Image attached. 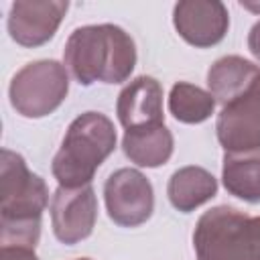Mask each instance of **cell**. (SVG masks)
Returning a JSON list of instances; mask_svg holds the SVG:
<instances>
[{
    "label": "cell",
    "instance_id": "cell-1",
    "mask_svg": "<svg viewBox=\"0 0 260 260\" xmlns=\"http://www.w3.org/2000/svg\"><path fill=\"white\" fill-rule=\"evenodd\" d=\"M49 203L43 177L28 171L24 158L8 148L0 156V242L2 246L37 248L41 217Z\"/></svg>",
    "mask_w": 260,
    "mask_h": 260
},
{
    "label": "cell",
    "instance_id": "cell-2",
    "mask_svg": "<svg viewBox=\"0 0 260 260\" xmlns=\"http://www.w3.org/2000/svg\"><path fill=\"white\" fill-rule=\"evenodd\" d=\"M63 61L81 85L122 83L136 67V45L118 24H85L69 35Z\"/></svg>",
    "mask_w": 260,
    "mask_h": 260
},
{
    "label": "cell",
    "instance_id": "cell-3",
    "mask_svg": "<svg viewBox=\"0 0 260 260\" xmlns=\"http://www.w3.org/2000/svg\"><path fill=\"white\" fill-rule=\"evenodd\" d=\"M114 122L102 112H83L67 128L61 148L53 156V177L59 187L91 185L95 171L116 150Z\"/></svg>",
    "mask_w": 260,
    "mask_h": 260
},
{
    "label": "cell",
    "instance_id": "cell-4",
    "mask_svg": "<svg viewBox=\"0 0 260 260\" xmlns=\"http://www.w3.org/2000/svg\"><path fill=\"white\" fill-rule=\"evenodd\" d=\"M193 248L197 260H260V215L215 205L197 219Z\"/></svg>",
    "mask_w": 260,
    "mask_h": 260
},
{
    "label": "cell",
    "instance_id": "cell-5",
    "mask_svg": "<svg viewBox=\"0 0 260 260\" xmlns=\"http://www.w3.org/2000/svg\"><path fill=\"white\" fill-rule=\"evenodd\" d=\"M69 93L67 67L55 59L26 63L10 81L8 100L16 114L24 118H45L53 114Z\"/></svg>",
    "mask_w": 260,
    "mask_h": 260
},
{
    "label": "cell",
    "instance_id": "cell-6",
    "mask_svg": "<svg viewBox=\"0 0 260 260\" xmlns=\"http://www.w3.org/2000/svg\"><path fill=\"white\" fill-rule=\"evenodd\" d=\"M104 201L110 219L122 228H136L150 219L154 211L152 183L138 169H118L104 185Z\"/></svg>",
    "mask_w": 260,
    "mask_h": 260
},
{
    "label": "cell",
    "instance_id": "cell-7",
    "mask_svg": "<svg viewBox=\"0 0 260 260\" xmlns=\"http://www.w3.org/2000/svg\"><path fill=\"white\" fill-rule=\"evenodd\" d=\"M215 134L225 152L260 148V75L244 93L221 106Z\"/></svg>",
    "mask_w": 260,
    "mask_h": 260
},
{
    "label": "cell",
    "instance_id": "cell-8",
    "mask_svg": "<svg viewBox=\"0 0 260 260\" xmlns=\"http://www.w3.org/2000/svg\"><path fill=\"white\" fill-rule=\"evenodd\" d=\"M98 219V199L91 185L67 189L57 187L51 199V225L55 238L73 246L89 238Z\"/></svg>",
    "mask_w": 260,
    "mask_h": 260
},
{
    "label": "cell",
    "instance_id": "cell-9",
    "mask_svg": "<svg viewBox=\"0 0 260 260\" xmlns=\"http://www.w3.org/2000/svg\"><path fill=\"white\" fill-rule=\"evenodd\" d=\"M69 8L67 0H16L8 12V32L10 39L20 47H41L49 43L65 12Z\"/></svg>",
    "mask_w": 260,
    "mask_h": 260
},
{
    "label": "cell",
    "instance_id": "cell-10",
    "mask_svg": "<svg viewBox=\"0 0 260 260\" xmlns=\"http://www.w3.org/2000/svg\"><path fill=\"white\" fill-rule=\"evenodd\" d=\"M173 24L185 43L207 49L223 41L230 14L219 0H181L173 8Z\"/></svg>",
    "mask_w": 260,
    "mask_h": 260
},
{
    "label": "cell",
    "instance_id": "cell-11",
    "mask_svg": "<svg viewBox=\"0 0 260 260\" xmlns=\"http://www.w3.org/2000/svg\"><path fill=\"white\" fill-rule=\"evenodd\" d=\"M116 114L126 130L150 124H165L162 85L150 75L134 77L118 93Z\"/></svg>",
    "mask_w": 260,
    "mask_h": 260
},
{
    "label": "cell",
    "instance_id": "cell-12",
    "mask_svg": "<svg viewBox=\"0 0 260 260\" xmlns=\"http://www.w3.org/2000/svg\"><path fill=\"white\" fill-rule=\"evenodd\" d=\"M175 148L173 132L165 124H150L140 128H130L124 132L122 150L130 162L146 169H156L165 165Z\"/></svg>",
    "mask_w": 260,
    "mask_h": 260
},
{
    "label": "cell",
    "instance_id": "cell-13",
    "mask_svg": "<svg viewBox=\"0 0 260 260\" xmlns=\"http://www.w3.org/2000/svg\"><path fill=\"white\" fill-rule=\"evenodd\" d=\"M217 193V179L203 167L187 165L177 169L167 185V195L171 205L181 211L189 213L213 199Z\"/></svg>",
    "mask_w": 260,
    "mask_h": 260
},
{
    "label": "cell",
    "instance_id": "cell-14",
    "mask_svg": "<svg viewBox=\"0 0 260 260\" xmlns=\"http://www.w3.org/2000/svg\"><path fill=\"white\" fill-rule=\"evenodd\" d=\"M260 75V67L240 55H225L217 59L207 71L209 93L225 106L240 93H244Z\"/></svg>",
    "mask_w": 260,
    "mask_h": 260
},
{
    "label": "cell",
    "instance_id": "cell-15",
    "mask_svg": "<svg viewBox=\"0 0 260 260\" xmlns=\"http://www.w3.org/2000/svg\"><path fill=\"white\" fill-rule=\"evenodd\" d=\"M221 183L230 195L248 203H260V148L225 152Z\"/></svg>",
    "mask_w": 260,
    "mask_h": 260
},
{
    "label": "cell",
    "instance_id": "cell-16",
    "mask_svg": "<svg viewBox=\"0 0 260 260\" xmlns=\"http://www.w3.org/2000/svg\"><path fill=\"white\" fill-rule=\"evenodd\" d=\"M215 98L189 81H177L169 93V112L177 122L183 124H201L211 118L215 112Z\"/></svg>",
    "mask_w": 260,
    "mask_h": 260
},
{
    "label": "cell",
    "instance_id": "cell-17",
    "mask_svg": "<svg viewBox=\"0 0 260 260\" xmlns=\"http://www.w3.org/2000/svg\"><path fill=\"white\" fill-rule=\"evenodd\" d=\"M0 260H39L32 248L24 246H2L0 248Z\"/></svg>",
    "mask_w": 260,
    "mask_h": 260
},
{
    "label": "cell",
    "instance_id": "cell-18",
    "mask_svg": "<svg viewBox=\"0 0 260 260\" xmlns=\"http://www.w3.org/2000/svg\"><path fill=\"white\" fill-rule=\"evenodd\" d=\"M248 49L256 57V61H260V20L254 22V26L248 32Z\"/></svg>",
    "mask_w": 260,
    "mask_h": 260
},
{
    "label": "cell",
    "instance_id": "cell-19",
    "mask_svg": "<svg viewBox=\"0 0 260 260\" xmlns=\"http://www.w3.org/2000/svg\"><path fill=\"white\" fill-rule=\"evenodd\" d=\"M242 6H244V8H248V10L260 12V4H250V2H242Z\"/></svg>",
    "mask_w": 260,
    "mask_h": 260
},
{
    "label": "cell",
    "instance_id": "cell-20",
    "mask_svg": "<svg viewBox=\"0 0 260 260\" xmlns=\"http://www.w3.org/2000/svg\"><path fill=\"white\" fill-rule=\"evenodd\" d=\"M75 260H91V258H75Z\"/></svg>",
    "mask_w": 260,
    "mask_h": 260
}]
</instances>
